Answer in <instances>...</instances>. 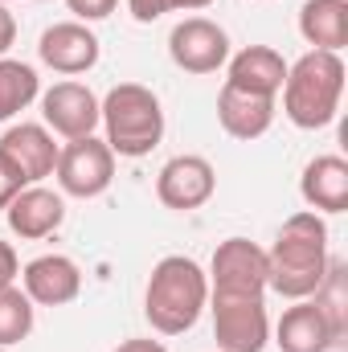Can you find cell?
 Returning <instances> with one entry per match:
<instances>
[{"label":"cell","instance_id":"obj_1","mask_svg":"<svg viewBox=\"0 0 348 352\" xmlns=\"http://www.w3.org/2000/svg\"><path fill=\"white\" fill-rule=\"evenodd\" d=\"M328 226L320 213L299 209L283 221L274 246L266 250V291L283 299H312L328 274Z\"/></svg>","mask_w":348,"mask_h":352},{"label":"cell","instance_id":"obj_2","mask_svg":"<svg viewBox=\"0 0 348 352\" xmlns=\"http://www.w3.org/2000/svg\"><path fill=\"white\" fill-rule=\"evenodd\" d=\"M209 307V274L184 254H168L152 266L144 287V316L160 336H184Z\"/></svg>","mask_w":348,"mask_h":352},{"label":"cell","instance_id":"obj_3","mask_svg":"<svg viewBox=\"0 0 348 352\" xmlns=\"http://www.w3.org/2000/svg\"><path fill=\"white\" fill-rule=\"evenodd\" d=\"M283 115L303 127V131H320L340 115V98H345V58L328 54V50H307L295 66H287V82H283Z\"/></svg>","mask_w":348,"mask_h":352},{"label":"cell","instance_id":"obj_4","mask_svg":"<svg viewBox=\"0 0 348 352\" xmlns=\"http://www.w3.org/2000/svg\"><path fill=\"white\" fill-rule=\"evenodd\" d=\"M98 123L115 156H127V160L152 156L164 140L160 94L144 82H119L107 90V98H98Z\"/></svg>","mask_w":348,"mask_h":352},{"label":"cell","instance_id":"obj_5","mask_svg":"<svg viewBox=\"0 0 348 352\" xmlns=\"http://www.w3.org/2000/svg\"><path fill=\"white\" fill-rule=\"evenodd\" d=\"M217 352H262L270 344V316L262 295H209Z\"/></svg>","mask_w":348,"mask_h":352},{"label":"cell","instance_id":"obj_6","mask_svg":"<svg viewBox=\"0 0 348 352\" xmlns=\"http://www.w3.org/2000/svg\"><path fill=\"white\" fill-rule=\"evenodd\" d=\"M58 188L62 197H102L115 180V152L107 148V140L98 135H83V140H66V148L58 152Z\"/></svg>","mask_w":348,"mask_h":352},{"label":"cell","instance_id":"obj_7","mask_svg":"<svg viewBox=\"0 0 348 352\" xmlns=\"http://www.w3.org/2000/svg\"><path fill=\"white\" fill-rule=\"evenodd\" d=\"M209 295H266V250L250 238H226L209 263Z\"/></svg>","mask_w":348,"mask_h":352},{"label":"cell","instance_id":"obj_8","mask_svg":"<svg viewBox=\"0 0 348 352\" xmlns=\"http://www.w3.org/2000/svg\"><path fill=\"white\" fill-rule=\"evenodd\" d=\"M168 58L184 74H217L230 62V33L209 16H184L168 33Z\"/></svg>","mask_w":348,"mask_h":352},{"label":"cell","instance_id":"obj_9","mask_svg":"<svg viewBox=\"0 0 348 352\" xmlns=\"http://www.w3.org/2000/svg\"><path fill=\"white\" fill-rule=\"evenodd\" d=\"M217 192V173L205 156H173L160 176H156V197L164 209H176V213H193L201 205H209Z\"/></svg>","mask_w":348,"mask_h":352},{"label":"cell","instance_id":"obj_10","mask_svg":"<svg viewBox=\"0 0 348 352\" xmlns=\"http://www.w3.org/2000/svg\"><path fill=\"white\" fill-rule=\"evenodd\" d=\"M98 54H102V45H98L94 29L83 25V21H58V25H50V29L41 33V41H37V58H41L54 74H66V78L94 70V66H98Z\"/></svg>","mask_w":348,"mask_h":352},{"label":"cell","instance_id":"obj_11","mask_svg":"<svg viewBox=\"0 0 348 352\" xmlns=\"http://www.w3.org/2000/svg\"><path fill=\"white\" fill-rule=\"evenodd\" d=\"M41 119L62 140H83L98 127V94L83 82H54L41 94Z\"/></svg>","mask_w":348,"mask_h":352},{"label":"cell","instance_id":"obj_12","mask_svg":"<svg viewBox=\"0 0 348 352\" xmlns=\"http://www.w3.org/2000/svg\"><path fill=\"white\" fill-rule=\"evenodd\" d=\"M4 217H8V230L21 242H41V238H50V234L62 230V221H66V197L54 192V188H45V184H25L8 201Z\"/></svg>","mask_w":348,"mask_h":352},{"label":"cell","instance_id":"obj_13","mask_svg":"<svg viewBox=\"0 0 348 352\" xmlns=\"http://www.w3.org/2000/svg\"><path fill=\"white\" fill-rule=\"evenodd\" d=\"M21 291L33 299V307H66L83 295V270L66 254H41L25 263Z\"/></svg>","mask_w":348,"mask_h":352},{"label":"cell","instance_id":"obj_14","mask_svg":"<svg viewBox=\"0 0 348 352\" xmlns=\"http://www.w3.org/2000/svg\"><path fill=\"white\" fill-rule=\"evenodd\" d=\"M336 340H340V332L328 320V311L316 303V295L312 299H295L283 311V320L274 324L279 352H328Z\"/></svg>","mask_w":348,"mask_h":352},{"label":"cell","instance_id":"obj_15","mask_svg":"<svg viewBox=\"0 0 348 352\" xmlns=\"http://www.w3.org/2000/svg\"><path fill=\"white\" fill-rule=\"evenodd\" d=\"M0 152L25 173L29 184H41L45 176H54V168H58L62 144H54V131L45 123H12L0 135Z\"/></svg>","mask_w":348,"mask_h":352},{"label":"cell","instance_id":"obj_16","mask_svg":"<svg viewBox=\"0 0 348 352\" xmlns=\"http://www.w3.org/2000/svg\"><path fill=\"white\" fill-rule=\"evenodd\" d=\"M283 82H287V62L270 45H246V50H238L226 62V87H234V90L279 98Z\"/></svg>","mask_w":348,"mask_h":352},{"label":"cell","instance_id":"obj_17","mask_svg":"<svg viewBox=\"0 0 348 352\" xmlns=\"http://www.w3.org/2000/svg\"><path fill=\"white\" fill-rule=\"evenodd\" d=\"M299 197L312 213H345L348 209V160L345 156H316L299 176Z\"/></svg>","mask_w":348,"mask_h":352},{"label":"cell","instance_id":"obj_18","mask_svg":"<svg viewBox=\"0 0 348 352\" xmlns=\"http://www.w3.org/2000/svg\"><path fill=\"white\" fill-rule=\"evenodd\" d=\"M217 123L234 140H259L274 123V98L221 87V94H217Z\"/></svg>","mask_w":348,"mask_h":352},{"label":"cell","instance_id":"obj_19","mask_svg":"<svg viewBox=\"0 0 348 352\" xmlns=\"http://www.w3.org/2000/svg\"><path fill=\"white\" fill-rule=\"evenodd\" d=\"M299 33L312 50L340 54L348 45V0H303Z\"/></svg>","mask_w":348,"mask_h":352},{"label":"cell","instance_id":"obj_20","mask_svg":"<svg viewBox=\"0 0 348 352\" xmlns=\"http://www.w3.org/2000/svg\"><path fill=\"white\" fill-rule=\"evenodd\" d=\"M37 94H41V78H37V70L29 62L0 58V123L17 119Z\"/></svg>","mask_w":348,"mask_h":352},{"label":"cell","instance_id":"obj_21","mask_svg":"<svg viewBox=\"0 0 348 352\" xmlns=\"http://www.w3.org/2000/svg\"><path fill=\"white\" fill-rule=\"evenodd\" d=\"M33 324H37V307H33V299H29L17 283L4 287V291H0V349H12V344L29 340Z\"/></svg>","mask_w":348,"mask_h":352},{"label":"cell","instance_id":"obj_22","mask_svg":"<svg viewBox=\"0 0 348 352\" xmlns=\"http://www.w3.org/2000/svg\"><path fill=\"white\" fill-rule=\"evenodd\" d=\"M25 184H29V180H25V173H21V168H17V164L0 152V213L8 209V201H12Z\"/></svg>","mask_w":348,"mask_h":352},{"label":"cell","instance_id":"obj_23","mask_svg":"<svg viewBox=\"0 0 348 352\" xmlns=\"http://www.w3.org/2000/svg\"><path fill=\"white\" fill-rule=\"evenodd\" d=\"M66 4H70L74 21L90 25V21H107V16L115 12V4H119V0H66Z\"/></svg>","mask_w":348,"mask_h":352},{"label":"cell","instance_id":"obj_24","mask_svg":"<svg viewBox=\"0 0 348 352\" xmlns=\"http://www.w3.org/2000/svg\"><path fill=\"white\" fill-rule=\"evenodd\" d=\"M127 12H131L140 25H152V21H160L164 12H173V4H168V0H127Z\"/></svg>","mask_w":348,"mask_h":352},{"label":"cell","instance_id":"obj_25","mask_svg":"<svg viewBox=\"0 0 348 352\" xmlns=\"http://www.w3.org/2000/svg\"><path fill=\"white\" fill-rule=\"evenodd\" d=\"M17 278H21V258H17V250L8 242H0V291L12 287Z\"/></svg>","mask_w":348,"mask_h":352},{"label":"cell","instance_id":"obj_26","mask_svg":"<svg viewBox=\"0 0 348 352\" xmlns=\"http://www.w3.org/2000/svg\"><path fill=\"white\" fill-rule=\"evenodd\" d=\"M12 41H17V16L8 12V4H0V58H8Z\"/></svg>","mask_w":348,"mask_h":352},{"label":"cell","instance_id":"obj_27","mask_svg":"<svg viewBox=\"0 0 348 352\" xmlns=\"http://www.w3.org/2000/svg\"><path fill=\"white\" fill-rule=\"evenodd\" d=\"M115 352H168L160 340H152V336H131V340H123Z\"/></svg>","mask_w":348,"mask_h":352},{"label":"cell","instance_id":"obj_28","mask_svg":"<svg viewBox=\"0 0 348 352\" xmlns=\"http://www.w3.org/2000/svg\"><path fill=\"white\" fill-rule=\"evenodd\" d=\"M173 8H180V12H197V8H209L213 0H168Z\"/></svg>","mask_w":348,"mask_h":352},{"label":"cell","instance_id":"obj_29","mask_svg":"<svg viewBox=\"0 0 348 352\" xmlns=\"http://www.w3.org/2000/svg\"><path fill=\"white\" fill-rule=\"evenodd\" d=\"M0 4H8V0H0Z\"/></svg>","mask_w":348,"mask_h":352},{"label":"cell","instance_id":"obj_30","mask_svg":"<svg viewBox=\"0 0 348 352\" xmlns=\"http://www.w3.org/2000/svg\"><path fill=\"white\" fill-rule=\"evenodd\" d=\"M37 4H45V0H37Z\"/></svg>","mask_w":348,"mask_h":352},{"label":"cell","instance_id":"obj_31","mask_svg":"<svg viewBox=\"0 0 348 352\" xmlns=\"http://www.w3.org/2000/svg\"><path fill=\"white\" fill-rule=\"evenodd\" d=\"M0 352H8V349H0Z\"/></svg>","mask_w":348,"mask_h":352}]
</instances>
